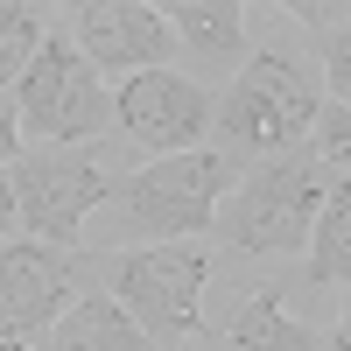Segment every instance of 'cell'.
Listing matches in <instances>:
<instances>
[{"label":"cell","instance_id":"12","mask_svg":"<svg viewBox=\"0 0 351 351\" xmlns=\"http://www.w3.org/2000/svg\"><path fill=\"white\" fill-rule=\"evenodd\" d=\"M169 28H176V43H190L197 56H239V43H246V14L232 8V0H183V8L169 14Z\"/></svg>","mask_w":351,"mask_h":351},{"label":"cell","instance_id":"10","mask_svg":"<svg viewBox=\"0 0 351 351\" xmlns=\"http://www.w3.org/2000/svg\"><path fill=\"white\" fill-rule=\"evenodd\" d=\"M43 351H155V337L112 295H77L64 316H56V330L43 337Z\"/></svg>","mask_w":351,"mask_h":351},{"label":"cell","instance_id":"14","mask_svg":"<svg viewBox=\"0 0 351 351\" xmlns=\"http://www.w3.org/2000/svg\"><path fill=\"white\" fill-rule=\"evenodd\" d=\"M43 43H49V28L36 21V8H0V92L21 84V71L36 64Z\"/></svg>","mask_w":351,"mask_h":351},{"label":"cell","instance_id":"8","mask_svg":"<svg viewBox=\"0 0 351 351\" xmlns=\"http://www.w3.org/2000/svg\"><path fill=\"white\" fill-rule=\"evenodd\" d=\"M71 281H77V253L43 239H8L0 246V337H21V344L36 330L49 337L56 316L77 302Z\"/></svg>","mask_w":351,"mask_h":351},{"label":"cell","instance_id":"17","mask_svg":"<svg viewBox=\"0 0 351 351\" xmlns=\"http://www.w3.org/2000/svg\"><path fill=\"white\" fill-rule=\"evenodd\" d=\"M14 218H21V211H14V183H8V176H0V246L14 239Z\"/></svg>","mask_w":351,"mask_h":351},{"label":"cell","instance_id":"4","mask_svg":"<svg viewBox=\"0 0 351 351\" xmlns=\"http://www.w3.org/2000/svg\"><path fill=\"white\" fill-rule=\"evenodd\" d=\"M14 106H21V134L56 141V148L99 141L112 127V92H106V77L84 64V49L71 36H49L36 49V64L14 84Z\"/></svg>","mask_w":351,"mask_h":351},{"label":"cell","instance_id":"18","mask_svg":"<svg viewBox=\"0 0 351 351\" xmlns=\"http://www.w3.org/2000/svg\"><path fill=\"white\" fill-rule=\"evenodd\" d=\"M337 351H351V288H344V316H337Z\"/></svg>","mask_w":351,"mask_h":351},{"label":"cell","instance_id":"3","mask_svg":"<svg viewBox=\"0 0 351 351\" xmlns=\"http://www.w3.org/2000/svg\"><path fill=\"white\" fill-rule=\"evenodd\" d=\"M324 204H330V176L316 169V155H267L260 169L239 176L211 232L232 253H309Z\"/></svg>","mask_w":351,"mask_h":351},{"label":"cell","instance_id":"15","mask_svg":"<svg viewBox=\"0 0 351 351\" xmlns=\"http://www.w3.org/2000/svg\"><path fill=\"white\" fill-rule=\"evenodd\" d=\"M324 84L337 92V106H351V21L330 28V43H324Z\"/></svg>","mask_w":351,"mask_h":351},{"label":"cell","instance_id":"6","mask_svg":"<svg viewBox=\"0 0 351 351\" xmlns=\"http://www.w3.org/2000/svg\"><path fill=\"white\" fill-rule=\"evenodd\" d=\"M211 281V253L190 246H141L112 267V302L148 337H190L197 330V295Z\"/></svg>","mask_w":351,"mask_h":351},{"label":"cell","instance_id":"16","mask_svg":"<svg viewBox=\"0 0 351 351\" xmlns=\"http://www.w3.org/2000/svg\"><path fill=\"white\" fill-rule=\"evenodd\" d=\"M0 162H21V106H14V92H0Z\"/></svg>","mask_w":351,"mask_h":351},{"label":"cell","instance_id":"7","mask_svg":"<svg viewBox=\"0 0 351 351\" xmlns=\"http://www.w3.org/2000/svg\"><path fill=\"white\" fill-rule=\"evenodd\" d=\"M211 92L183 71H141L112 92V127H120L134 148H148L155 162L162 155H190L204 127H211Z\"/></svg>","mask_w":351,"mask_h":351},{"label":"cell","instance_id":"5","mask_svg":"<svg viewBox=\"0 0 351 351\" xmlns=\"http://www.w3.org/2000/svg\"><path fill=\"white\" fill-rule=\"evenodd\" d=\"M8 183H14V211L28 225V239L64 246V253H77L84 218L99 204H112V183L99 176V162L84 148H28Z\"/></svg>","mask_w":351,"mask_h":351},{"label":"cell","instance_id":"13","mask_svg":"<svg viewBox=\"0 0 351 351\" xmlns=\"http://www.w3.org/2000/svg\"><path fill=\"white\" fill-rule=\"evenodd\" d=\"M309 281L351 288V204L344 197H330L324 218H316V232H309Z\"/></svg>","mask_w":351,"mask_h":351},{"label":"cell","instance_id":"2","mask_svg":"<svg viewBox=\"0 0 351 351\" xmlns=\"http://www.w3.org/2000/svg\"><path fill=\"white\" fill-rule=\"evenodd\" d=\"M232 197V155L225 148H190V155H162L148 169H134L112 190V232H141L155 246H190L197 232H211Z\"/></svg>","mask_w":351,"mask_h":351},{"label":"cell","instance_id":"11","mask_svg":"<svg viewBox=\"0 0 351 351\" xmlns=\"http://www.w3.org/2000/svg\"><path fill=\"white\" fill-rule=\"evenodd\" d=\"M225 337L239 344V351H324V344H316V330L302 324V316H288L274 295H246L239 309H232Z\"/></svg>","mask_w":351,"mask_h":351},{"label":"cell","instance_id":"9","mask_svg":"<svg viewBox=\"0 0 351 351\" xmlns=\"http://www.w3.org/2000/svg\"><path fill=\"white\" fill-rule=\"evenodd\" d=\"M77 49L99 77H141V71H169L176 56V28L162 8H141V0H92L77 8Z\"/></svg>","mask_w":351,"mask_h":351},{"label":"cell","instance_id":"1","mask_svg":"<svg viewBox=\"0 0 351 351\" xmlns=\"http://www.w3.org/2000/svg\"><path fill=\"white\" fill-rule=\"evenodd\" d=\"M316 112H324L316 71L302 64V56H288V49H260L218 92L211 127L225 141V155H288L316 127Z\"/></svg>","mask_w":351,"mask_h":351},{"label":"cell","instance_id":"19","mask_svg":"<svg viewBox=\"0 0 351 351\" xmlns=\"http://www.w3.org/2000/svg\"><path fill=\"white\" fill-rule=\"evenodd\" d=\"M0 351H28V344H21V337H0Z\"/></svg>","mask_w":351,"mask_h":351}]
</instances>
